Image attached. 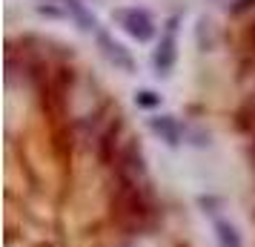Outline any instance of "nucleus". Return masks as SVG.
<instances>
[{"instance_id": "f257e3e1", "label": "nucleus", "mask_w": 255, "mask_h": 247, "mask_svg": "<svg viewBox=\"0 0 255 247\" xmlns=\"http://www.w3.org/2000/svg\"><path fill=\"white\" fill-rule=\"evenodd\" d=\"M112 210L118 216V224L129 233H143L158 222V204L149 184H115Z\"/></svg>"}, {"instance_id": "f03ea898", "label": "nucleus", "mask_w": 255, "mask_h": 247, "mask_svg": "<svg viewBox=\"0 0 255 247\" xmlns=\"http://www.w3.org/2000/svg\"><path fill=\"white\" fill-rule=\"evenodd\" d=\"M115 17L121 20V26L127 29L129 35L135 37V40H140V43H146L155 35V23H152L146 9H118Z\"/></svg>"}, {"instance_id": "7ed1b4c3", "label": "nucleus", "mask_w": 255, "mask_h": 247, "mask_svg": "<svg viewBox=\"0 0 255 247\" xmlns=\"http://www.w3.org/2000/svg\"><path fill=\"white\" fill-rule=\"evenodd\" d=\"M175 23H178V17H169L166 32H163L161 43H158L155 55H152V66H155V75L158 78L161 75H169L175 66Z\"/></svg>"}, {"instance_id": "20e7f679", "label": "nucleus", "mask_w": 255, "mask_h": 247, "mask_svg": "<svg viewBox=\"0 0 255 247\" xmlns=\"http://www.w3.org/2000/svg\"><path fill=\"white\" fill-rule=\"evenodd\" d=\"M98 46H101V52L106 55V60H109V63H115L118 69H127V72L135 69V60H132V55H129V52L121 46L118 40H112L106 32H98Z\"/></svg>"}, {"instance_id": "39448f33", "label": "nucleus", "mask_w": 255, "mask_h": 247, "mask_svg": "<svg viewBox=\"0 0 255 247\" xmlns=\"http://www.w3.org/2000/svg\"><path fill=\"white\" fill-rule=\"evenodd\" d=\"M149 127H152V132H155L161 141H166L169 147H178L181 138H184V127H181V124H178V118H172V115H155V118H149Z\"/></svg>"}, {"instance_id": "423d86ee", "label": "nucleus", "mask_w": 255, "mask_h": 247, "mask_svg": "<svg viewBox=\"0 0 255 247\" xmlns=\"http://www.w3.org/2000/svg\"><path fill=\"white\" fill-rule=\"evenodd\" d=\"M215 242L218 247H244L241 230L227 219H215Z\"/></svg>"}, {"instance_id": "0eeeda50", "label": "nucleus", "mask_w": 255, "mask_h": 247, "mask_svg": "<svg viewBox=\"0 0 255 247\" xmlns=\"http://www.w3.org/2000/svg\"><path fill=\"white\" fill-rule=\"evenodd\" d=\"M63 3V9L78 20V26H81L83 32H95L98 29V20H95V14H89L86 12V6H83L81 0H60Z\"/></svg>"}, {"instance_id": "6e6552de", "label": "nucleus", "mask_w": 255, "mask_h": 247, "mask_svg": "<svg viewBox=\"0 0 255 247\" xmlns=\"http://www.w3.org/2000/svg\"><path fill=\"white\" fill-rule=\"evenodd\" d=\"M135 104L140 109H155V106H161V95L152 89H140V92H135Z\"/></svg>"}, {"instance_id": "1a4fd4ad", "label": "nucleus", "mask_w": 255, "mask_h": 247, "mask_svg": "<svg viewBox=\"0 0 255 247\" xmlns=\"http://www.w3.org/2000/svg\"><path fill=\"white\" fill-rule=\"evenodd\" d=\"M198 207H201V213H209V216H215L221 207V201L215 199V196H201L198 199Z\"/></svg>"}, {"instance_id": "9d476101", "label": "nucleus", "mask_w": 255, "mask_h": 247, "mask_svg": "<svg viewBox=\"0 0 255 247\" xmlns=\"http://www.w3.org/2000/svg\"><path fill=\"white\" fill-rule=\"evenodd\" d=\"M37 14H49V17H60L63 12H60V9H55V6H49V3H46V6L40 3V6H37Z\"/></svg>"}, {"instance_id": "9b49d317", "label": "nucleus", "mask_w": 255, "mask_h": 247, "mask_svg": "<svg viewBox=\"0 0 255 247\" xmlns=\"http://www.w3.org/2000/svg\"><path fill=\"white\" fill-rule=\"evenodd\" d=\"M250 6H255V0H238V3L232 6V12L238 14V12H244V9H250Z\"/></svg>"}]
</instances>
